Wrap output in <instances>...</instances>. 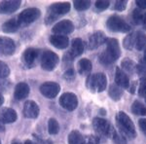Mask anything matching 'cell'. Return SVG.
I'll list each match as a JSON object with an SVG mask.
<instances>
[{
  "label": "cell",
  "instance_id": "23",
  "mask_svg": "<svg viewBox=\"0 0 146 144\" xmlns=\"http://www.w3.org/2000/svg\"><path fill=\"white\" fill-rule=\"evenodd\" d=\"M92 62L88 58H82L78 62V70L79 73L82 75H88L92 71Z\"/></svg>",
  "mask_w": 146,
  "mask_h": 144
},
{
  "label": "cell",
  "instance_id": "48",
  "mask_svg": "<svg viewBox=\"0 0 146 144\" xmlns=\"http://www.w3.org/2000/svg\"><path fill=\"white\" fill-rule=\"evenodd\" d=\"M142 60H144L145 61H146V50L144 51V56H143V58Z\"/></svg>",
  "mask_w": 146,
  "mask_h": 144
},
{
  "label": "cell",
  "instance_id": "30",
  "mask_svg": "<svg viewBox=\"0 0 146 144\" xmlns=\"http://www.w3.org/2000/svg\"><path fill=\"white\" fill-rule=\"evenodd\" d=\"M48 131L50 134H56L60 131V125L54 118H51L48 122Z\"/></svg>",
  "mask_w": 146,
  "mask_h": 144
},
{
  "label": "cell",
  "instance_id": "15",
  "mask_svg": "<svg viewBox=\"0 0 146 144\" xmlns=\"http://www.w3.org/2000/svg\"><path fill=\"white\" fill-rule=\"evenodd\" d=\"M106 41H107V37L103 32L101 31L95 32L89 38L88 47L90 50H96V49H98L102 44H104Z\"/></svg>",
  "mask_w": 146,
  "mask_h": 144
},
{
  "label": "cell",
  "instance_id": "46",
  "mask_svg": "<svg viewBox=\"0 0 146 144\" xmlns=\"http://www.w3.org/2000/svg\"><path fill=\"white\" fill-rule=\"evenodd\" d=\"M3 103H4V98H3V96L0 94V106L3 104Z\"/></svg>",
  "mask_w": 146,
  "mask_h": 144
},
{
  "label": "cell",
  "instance_id": "6",
  "mask_svg": "<svg viewBox=\"0 0 146 144\" xmlns=\"http://www.w3.org/2000/svg\"><path fill=\"white\" fill-rule=\"evenodd\" d=\"M40 15H41V12L39 9L37 8H28L23 10L22 13L19 15V17L17 18L19 23H20L21 27H27L30 23H32L33 22L37 20Z\"/></svg>",
  "mask_w": 146,
  "mask_h": 144
},
{
  "label": "cell",
  "instance_id": "31",
  "mask_svg": "<svg viewBox=\"0 0 146 144\" xmlns=\"http://www.w3.org/2000/svg\"><path fill=\"white\" fill-rule=\"evenodd\" d=\"M73 5H74L77 11H85L90 8L91 1H89V0H78V1L73 2Z\"/></svg>",
  "mask_w": 146,
  "mask_h": 144
},
{
  "label": "cell",
  "instance_id": "32",
  "mask_svg": "<svg viewBox=\"0 0 146 144\" xmlns=\"http://www.w3.org/2000/svg\"><path fill=\"white\" fill-rule=\"evenodd\" d=\"M110 137H111L117 144H127V141H126V139H125V136L121 133L116 131L114 129H113L111 136H110Z\"/></svg>",
  "mask_w": 146,
  "mask_h": 144
},
{
  "label": "cell",
  "instance_id": "17",
  "mask_svg": "<svg viewBox=\"0 0 146 144\" xmlns=\"http://www.w3.org/2000/svg\"><path fill=\"white\" fill-rule=\"evenodd\" d=\"M22 2L20 0H8L0 2V14H11L20 8Z\"/></svg>",
  "mask_w": 146,
  "mask_h": 144
},
{
  "label": "cell",
  "instance_id": "38",
  "mask_svg": "<svg viewBox=\"0 0 146 144\" xmlns=\"http://www.w3.org/2000/svg\"><path fill=\"white\" fill-rule=\"evenodd\" d=\"M127 4H128V1L126 0H118V1L114 2V10L122 12L124 11L125 9L127 8Z\"/></svg>",
  "mask_w": 146,
  "mask_h": 144
},
{
  "label": "cell",
  "instance_id": "7",
  "mask_svg": "<svg viewBox=\"0 0 146 144\" xmlns=\"http://www.w3.org/2000/svg\"><path fill=\"white\" fill-rule=\"evenodd\" d=\"M41 66L44 70L52 71L56 67L60 58L56 54L52 51H45L41 56Z\"/></svg>",
  "mask_w": 146,
  "mask_h": 144
},
{
  "label": "cell",
  "instance_id": "16",
  "mask_svg": "<svg viewBox=\"0 0 146 144\" xmlns=\"http://www.w3.org/2000/svg\"><path fill=\"white\" fill-rule=\"evenodd\" d=\"M84 42L81 38H75L71 43V49L67 53V56L69 60L77 58V56H81L84 52Z\"/></svg>",
  "mask_w": 146,
  "mask_h": 144
},
{
  "label": "cell",
  "instance_id": "12",
  "mask_svg": "<svg viewBox=\"0 0 146 144\" xmlns=\"http://www.w3.org/2000/svg\"><path fill=\"white\" fill-rule=\"evenodd\" d=\"M74 30V25L69 20H62L60 23H56L53 27V32L58 35H66Z\"/></svg>",
  "mask_w": 146,
  "mask_h": 144
},
{
  "label": "cell",
  "instance_id": "47",
  "mask_svg": "<svg viewBox=\"0 0 146 144\" xmlns=\"http://www.w3.org/2000/svg\"><path fill=\"white\" fill-rule=\"evenodd\" d=\"M23 144H36V143L33 142L32 140H25V143H23Z\"/></svg>",
  "mask_w": 146,
  "mask_h": 144
},
{
  "label": "cell",
  "instance_id": "9",
  "mask_svg": "<svg viewBox=\"0 0 146 144\" xmlns=\"http://www.w3.org/2000/svg\"><path fill=\"white\" fill-rule=\"evenodd\" d=\"M60 105L65 110L73 111L78 106V98L73 93H64L60 98Z\"/></svg>",
  "mask_w": 146,
  "mask_h": 144
},
{
  "label": "cell",
  "instance_id": "35",
  "mask_svg": "<svg viewBox=\"0 0 146 144\" xmlns=\"http://www.w3.org/2000/svg\"><path fill=\"white\" fill-rule=\"evenodd\" d=\"M138 96L141 98H146V77H142L138 85Z\"/></svg>",
  "mask_w": 146,
  "mask_h": 144
},
{
  "label": "cell",
  "instance_id": "5",
  "mask_svg": "<svg viewBox=\"0 0 146 144\" xmlns=\"http://www.w3.org/2000/svg\"><path fill=\"white\" fill-rule=\"evenodd\" d=\"M106 27L113 32H129L131 30V25L124 19L117 15L111 16L107 19Z\"/></svg>",
  "mask_w": 146,
  "mask_h": 144
},
{
  "label": "cell",
  "instance_id": "13",
  "mask_svg": "<svg viewBox=\"0 0 146 144\" xmlns=\"http://www.w3.org/2000/svg\"><path fill=\"white\" fill-rule=\"evenodd\" d=\"M16 51V44L11 38L0 36V55L12 56Z\"/></svg>",
  "mask_w": 146,
  "mask_h": 144
},
{
  "label": "cell",
  "instance_id": "43",
  "mask_svg": "<svg viewBox=\"0 0 146 144\" xmlns=\"http://www.w3.org/2000/svg\"><path fill=\"white\" fill-rule=\"evenodd\" d=\"M136 82H133V84H129V85H131V88H129V92H131V94H135V86H136Z\"/></svg>",
  "mask_w": 146,
  "mask_h": 144
},
{
  "label": "cell",
  "instance_id": "2",
  "mask_svg": "<svg viewBox=\"0 0 146 144\" xmlns=\"http://www.w3.org/2000/svg\"><path fill=\"white\" fill-rule=\"evenodd\" d=\"M116 123L120 131L123 135H126L129 138H135L136 136L135 127L133 121L125 112H119L116 115Z\"/></svg>",
  "mask_w": 146,
  "mask_h": 144
},
{
  "label": "cell",
  "instance_id": "14",
  "mask_svg": "<svg viewBox=\"0 0 146 144\" xmlns=\"http://www.w3.org/2000/svg\"><path fill=\"white\" fill-rule=\"evenodd\" d=\"M23 113L27 119H36L39 115V106L33 100H27L23 105Z\"/></svg>",
  "mask_w": 146,
  "mask_h": 144
},
{
  "label": "cell",
  "instance_id": "24",
  "mask_svg": "<svg viewBox=\"0 0 146 144\" xmlns=\"http://www.w3.org/2000/svg\"><path fill=\"white\" fill-rule=\"evenodd\" d=\"M108 96L112 98L113 100L118 101L121 100V98L123 96V90L120 88L117 85H110L109 90H108Z\"/></svg>",
  "mask_w": 146,
  "mask_h": 144
},
{
  "label": "cell",
  "instance_id": "28",
  "mask_svg": "<svg viewBox=\"0 0 146 144\" xmlns=\"http://www.w3.org/2000/svg\"><path fill=\"white\" fill-rule=\"evenodd\" d=\"M121 66L125 70V72L133 73L135 70L136 64L133 62V60H131V58H124V60H122Z\"/></svg>",
  "mask_w": 146,
  "mask_h": 144
},
{
  "label": "cell",
  "instance_id": "41",
  "mask_svg": "<svg viewBox=\"0 0 146 144\" xmlns=\"http://www.w3.org/2000/svg\"><path fill=\"white\" fill-rule=\"evenodd\" d=\"M138 124H139V127L142 131V133L146 135V119L145 118H142L138 121Z\"/></svg>",
  "mask_w": 146,
  "mask_h": 144
},
{
  "label": "cell",
  "instance_id": "11",
  "mask_svg": "<svg viewBox=\"0 0 146 144\" xmlns=\"http://www.w3.org/2000/svg\"><path fill=\"white\" fill-rule=\"evenodd\" d=\"M40 51L35 48H28L23 54V62L27 67H32L35 65L39 58Z\"/></svg>",
  "mask_w": 146,
  "mask_h": 144
},
{
  "label": "cell",
  "instance_id": "42",
  "mask_svg": "<svg viewBox=\"0 0 146 144\" xmlns=\"http://www.w3.org/2000/svg\"><path fill=\"white\" fill-rule=\"evenodd\" d=\"M135 4L139 9H146V0H137L135 1Z\"/></svg>",
  "mask_w": 146,
  "mask_h": 144
},
{
  "label": "cell",
  "instance_id": "10",
  "mask_svg": "<svg viewBox=\"0 0 146 144\" xmlns=\"http://www.w3.org/2000/svg\"><path fill=\"white\" fill-rule=\"evenodd\" d=\"M60 91V87L55 82H45L40 87V92L48 98H55Z\"/></svg>",
  "mask_w": 146,
  "mask_h": 144
},
{
  "label": "cell",
  "instance_id": "29",
  "mask_svg": "<svg viewBox=\"0 0 146 144\" xmlns=\"http://www.w3.org/2000/svg\"><path fill=\"white\" fill-rule=\"evenodd\" d=\"M135 38H136V32H133V33L129 34L124 39L123 44L127 50H133V48L135 45Z\"/></svg>",
  "mask_w": 146,
  "mask_h": 144
},
{
  "label": "cell",
  "instance_id": "39",
  "mask_svg": "<svg viewBox=\"0 0 146 144\" xmlns=\"http://www.w3.org/2000/svg\"><path fill=\"white\" fill-rule=\"evenodd\" d=\"M74 76H75V73H74V70H73L72 68L67 69L66 71H65L64 75H63L64 79L67 80V81H71V80H73L74 79Z\"/></svg>",
  "mask_w": 146,
  "mask_h": 144
},
{
  "label": "cell",
  "instance_id": "20",
  "mask_svg": "<svg viewBox=\"0 0 146 144\" xmlns=\"http://www.w3.org/2000/svg\"><path fill=\"white\" fill-rule=\"evenodd\" d=\"M50 42L56 49H60V50L67 48L69 46V39H68L67 36H64V35H52L50 37Z\"/></svg>",
  "mask_w": 146,
  "mask_h": 144
},
{
  "label": "cell",
  "instance_id": "26",
  "mask_svg": "<svg viewBox=\"0 0 146 144\" xmlns=\"http://www.w3.org/2000/svg\"><path fill=\"white\" fill-rule=\"evenodd\" d=\"M85 138L78 131H72L68 135V144H84Z\"/></svg>",
  "mask_w": 146,
  "mask_h": 144
},
{
  "label": "cell",
  "instance_id": "8",
  "mask_svg": "<svg viewBox=\"0 0 146 144\" xmlns=\"http://www.w3.org/2000/svg\"><path fill=\"white\" fill-rule=\"evenodd\" d=\"M93 127L96 131L100 133L103 136H107L110 137L113 131V127L110 125V123L107 120L103 119V118L96 117L93 120Z\"/></svg>",
  "mask_w": 146,
  "mask_h": 144
},
{
  "label": "cell",
  "instance_id": "40",
  "mask_svg": "<svg viewBox=\"0 0 146 144\" xmlns=\"http://www.w3.org/2000/svg\"><path fill=\"white\" fill-rule=\"evenodd\" d=\"M84 144H100V141H98V137H96L94 135H90L85 138Z\"/></svg>",
  "mask_w": 146,
  "mask_h": 144
},
{
  "label": "cell",
  "instance_id": "33",
  "mask_svg": "<svg viewBox=\"0 0 146 144\" xmlns=\"http://www.w3.org/2000/svg\"><path fill=\"white\" fill-rule=\"evenodd\" d=\"M143 17H144V14L141 12L139 8L135 9L133 13V20L135 23V25H140L143 22Z\"/></svg>",
  "mask_w": 146,
  "mask_h": 144
},
{
  "label": "cell",
  "instance_id": "21",
  "mask_svg": "<svg viewBox=\"0 0 146 144\" xmlns=\"http://www.w3.org/2000/svg\"><path fill=\"white\" fill-rule=\"evenodd\" d=\"M29 86L25 82H21L16 86L15 92H14V96H15L16 100H22L23 98H27V96L29 94Z\"/></svg>",
  "mask_w": 146,
  "mask_h": 144
},
{
  "label": "cell",
  "instance_id": "50",
  "mask_svg": "<svg viewBox=\"0 0 146 144\" xmlns=\"http://www.w3.org/2000/svg\"><path fill=\"white\" fill-rule=\"evenodd\" d=\"M0 144H1V141H0Z\"/></svg>",
  "mask_w": 146,
  "mask_h": 144
},
{
  "label": "cell",
  "instance_id": "1",
  "mask_svg": "<svg viewBox=\"0 0 146 144\" xmlns=\"http://www.w3.org/2000/svg\"><path fill=\"white\" fill-rule=\"evenodd\" d=\"M121 56V49L117 39L108 38L106 41V50L100 56V63L104 65H109L117 60Z\"/></svg>",
  "mask_w": 146,
  "mask_h": 144
},
{
  "label": "cell",
  "instance_id": "34",
  "mask_svg": "<svg viewBox=\"0 0 146 144\" xmlns=\"http://www.w3.org/2000/svg\"><path fill=\"white\" fill-rule=\"evenodd\" d=\"M135 70L137 74L142 77H146V61L144 60H141L138 64H136Z\"/></svg>",
  "mask_w": 146,
  "mask_h": 144
},
{
  "label": "cell",
  "instance_id": "19",
  "mask_svg": "<svg viewBox=\"0 0 146 144\" xmlns=\"http://www.w3.org/2000/svg\"><path fill=\"white\" fill-rule=\"evenodd\" d=\"M115 82H116L117 86L122 87L125 89L129 88V79L127 75V73L123 69L117 67L116 71H115Z\"/></svg>",
  "mask_w": 146,
  "mask_h": 144
},
{
  "label": "cell",
  "instance_id": "37",
  "mask_svg": "<svg viewBox=\"0 0 146 144\" xmlns=\"http://www.w3.org/2000/svg\"><path fill=\"white\" fill-rule=\"evenodd\" d=\"M110 6V1L107 0H98L96 2V8L98 11H104Z\"/></svg>",
  "mask_w": 146,
  "mask_h": 144
},
{
  "label": "cell",
  "instance_id": "25",
  "mask_svg": "<svg viewBox=\"0 0 146 144\" xmlns=\"http://www.w3.org/2000/svg\"><path fill=\"white\" fill-rule=\"evenodd\" d=\"M135 47L138 51L146 50V34L143 32H136Z\"/></svg>",
  "mask_w": 146,
  "mask_h": 144
},
{
  "label": "cell",
  "instance_id": "27",
  "mask_svg": "<svg viewBox=\"0 0 146 144\" xmlns=\"http://www.w3.org/2000/svg\"><path fill=\"white\" fill-rule=\"evenodd\" d=\"M131 112L138 116H146V107L140 101L135 100L131 104Z\"/></svg>",
  "mask_w": 146,
  "mask_h": 144
},
{
  "label": "cell",
  "instance_id": "4",
  "mask_svg": "<svg viewBox=\"0 0 146 144\" xmlns=\"http://www.w3.org/2000/svg\"><path fill=\"white\" fill-rule=\"evenodd\" d=\"M70 11V3L68 2H58V3L52 4L49 7L48 14L45 19L46 23H51L56 20L58 17L67 14Z\"/></svg>",
  "mask_w": 146,
  "mask_h": 144
},
{
  "label": "cell",
  "instance_id": "3",
  "mask_svg": "<svg viewBox=\"0 0 146 144\" xmlns=\"http://www.w3.org/2000/svg\"><path fill=\"white\" fill-rule=\"evenodd\" d=\"M86 85L93 93H101L106 89L107 78L104 73H96L87 78Z\"/></svg>",
  "mask_w": 146,
  "mask_h": 144
},
{
  "label": "cell",
  "instance_id": "36",
  "mask_svg": "<svg viewBox=\"0 0 146 144\" xmlns=\"http://www.w3.org/2000/svg\"><path fill=\"white\" fill-rule=\"evenodd\" d=\"M10 75V68L5 62L0 60V78H6Z\"/></svg>",
  "mask_w": 146,
  "mask_h": 144
},
{
  "label": "cell",
  "instance_id": "51",
  "mask_svg": "<svg viewBox=\"0 0 146 144\" xmlns=\"http://www.w3.org/2000/svg\"><path fill=\"white\" fill-rule=\"evenodd\" d=\"M145 100H146V98H145Z\"/></svg>",
  "mask_w": 146,
  "mask_h": 144
},
{
  "label": "cell",
  "instance_id": "18",
  "mask_svg": "<svg viewBox=\"0 0 146 144\" xmlns=\"http://www.w3.org/2000/svg\"><path fill=\"white\" fill-rule=\"evenodd\" d=\"M18 115L14 109L9 107L2 108L0 110V122L2 124H10V123H14L17 120Z\"/></svg>",
  "mask_w": 146,
  "mask_h": 144
},
{
  "label": "cell",
  "instance_id": "22",
  "mask_svg": "<svg viewBox=\"0 0 146 144\" xmlns=\"http://www.w3.org/2000/svg\"><path fill=\"white\" fill-rule=\"evenodd\" d=\"M21 25L19 23L18 19H11V20L7 21L6 23H3L2 30L4 32H6V33H14V32L18 31Z\"/></svg>",
  "mask_w": 146,
  "mask_h": 144
},
{
  "label": "cell",
  "instance_id": "45",
  "mask_svg": "<svg viewBox=\"0 0 146 144\" xmlns=\"http://www.w3.org/2000/svg\"><path fill=\"white\" fill-rule=\"evenodd\" d=\"M5 131V127H4V125L0 122V133H2V131Z\"/></svg>",
  "mask_w": 146,
  "mask_h": 144
},
{
  "label": "cell",
  "instance_id": "44",
  "mask_svg": "<svg viewBox=\"0 0 146 144\" xmlns=\"http://www.w3.org/2000/svg\"><path fill=\"white\" fill-rule=\"evenodd\" d=\"M142 25H143V27H144V29H146V13L144 14V17H143Z\"/></svg>",
  "mask_w": 146,
  "mask_h": 144
},
{
  "label": "cell",
  "instance_id": "49",
  "mask_svg": "<svg viewBox=\"0 0 146 144\" xmlns=\"http://www.w3.org/2000/svg\"><path fill=\"white\" fill-rule=\"evenodd\" d=\"M12 144H22V143H20V142H16V141H15V142H13Z\"/></svg>",
  "mask_w": 146,
  "mask_h": 144
}]
</instances>
